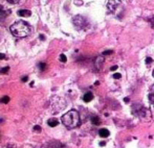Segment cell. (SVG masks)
Segmentation results:
<instances>
[{
    "instance_id": "obj_17",
    "label": "cell",
    "mask_w": 154,
    "mask_h": 148,
    "mask_svg": "<svg viewBox=\"0 0 154 148\" xmlns=\"http://www.w3.org/2000/svg\"><path fill=\"white\" fill-rule=\"evenodd\" d=\"M120 77H122V75H120V73H114L113 74V78L114 79H120Z\"/></svg>"
},
{
    "instance_id": "obj_18",
    "label": "cell",
    "mask_w": 154,
    "mask_h": 148,
    "mask_svg": "<svg viewBox=\"0 0 154 148\" xmlns=\"http://www.w3.org/2000/svg\"><path fill=\"white\" fill-rule=\"evenodd\" d=\"M1 148H16V146L13 145V144H7V145H4L3 147Z\"/></svg>"
},
{
    "instance_id": "obj_10",
    "label": "cell",
    "mask_w": 154,
    "mask_h": 148,
    "mask_svg": "<svg viewBox=\"0 0 154 148\" xmlns=\"http://www.w3.org/2000/svg\"><path fill=\"white\" fill-rule=\"evenodd\" d=\"M10 13H11V11H4L3 6L0 4V14L2 15V16H7V15L10 14Z\"/></svg>"
},
{
    "instance_id": "obj_8",
    "label": "cell",
    "mask_w": 154,
    "mask_h": 148,
    "mask_svg": "<svg viewBox=\"0 0 154 148\" xmlns=\"http://www.w3.org/2000/svg\"><path fill=\"white\" fill-rule=\"evenodd\" d=\"M47 124L49 125L51 127H55V126H57V125L59 124V121L56 119V118H51V119H48Z\"/></svg>"
},
{
    "instance_id": "obj_16",
    "label": "cell",
    "mask_w": 154,
    "mask_h": 148,
    "mask_svg": "<svg viewBox=\"0 0 154 148\" xmlns=\"http://www.w3.org/2000/svg\"><path fill=\"white\" fill-rule=\"evenodd\" d=\"M60 61L62 63H66V61H67V58H66V55L65 54H61L60 55Z\"/></svg>"
},
{
    "instance_id": "obj_13",
    "label": "cell",
    "mask_w": 154,
    "mask_h": 148,
    "mask_svg": "<svg viewBox=\"0 0 154 148\" xmlns=\"http://www.w3.org/2000/svg\"><path fill=\"white\" fill-rule=\"evenodd\" d=\"M0 101H1L2 103H7L9 101H10V97H9V96H3V97L0 99Z\"/></svg>"
},
{
    "instance_id": "obj_4",
    "label": "cell",
    "mask_w": 154,
    "mask_h": 148,
    "mask_svg": "<svg viewBox=\"0 0 154 148\" xmlns=\"http://www.w3.org/2000/svg\"><path fill=\"white\" fill-rule=\"evenodd\" d=\"M42 148H63V145L59 141H51L44 144Z\"/></svg>"
},
{
    "instance_id": "obj_9",
    "label": "cell",
    "mask_w": 154,
    "mask_h": 148,
    "mask_svg": "<svg viewBox=\"0 0 154 148\" xmlns=\"http://www.w3.org/2000/svg\"><path fill=\"white\" fill-rule=\"evenodd\" d=\"M91 123L93 125H100L101 124V119L98 116H92L91 117Z\"/></svg>"
},
{
    "instance_id": "obj_12",
    "label": "cell",
    "mask_w": 154,
    "mask_h": 148,
    "mask_svg": "<svg viewBox=\"0 0 154 148\" xmlns=\"http://www.w3.org/2000/svg\"><path fill=\"white\" fill-rule=\"evenodd\" d=\"M9 70H10V67H9V66H6V67L1 68V69H0V73H1V74H6L7 72H9Z\"/></svg>"
},
{
    "instance_id": "obj_22",
    "label": "cell",
    "mask_w": 154,
    "mask_h": 148,
    "mask_svg": "<svg viewBox=\"0 0 154 148\" xmlns=\"http://www.w3.org/2000/svg\"><path fill=\"white\" fill-rule=\"evenodd\" d=\"M5 54H3V53H0V60H4L5 58Z\"/></svg>"
},
{
    "instance_id": "obj_28",
    "label": "cell",
    "mask_w": 154,
    "mask_h": 148,
    "mask_svg": "<svg viewBox=\"0 0 154 148\" xmlns=\"http://www.w3.org/2000/svg\"><path fill=\"white\" fill-rule=\"evenodd\" d=\"M153 76H154V70H153Z\"/></svg>"
},
{
    "instance_id": "obj_24",
    "label": "cell",
    "mask_w": 154,
    "mask_h": 148,
    "mask_svg": "<svg viewBox=\"0 0 154 148\" xmlns=\"http://www.w3.org/2000/svg\"><path fill=\"white\" fill-rule=\"evenodd\" d=\"M27 76H24V77H22V81H23V82H25V81H27Z\"/></svg>"
},
{
    "instance_id": "obj_21",
    "label": "cell",
    "mask_w": 154,
    "mask_h": 148,
    "mask_svg": "<svg viewBox=\"0 0 154 148\" xmlns=\"http://www.w3.org/2000/svg\"><path fill=\"white\" fill-rule=\"evenodd\" d=\"M112 53V51L111 50H108V51H105V52H103V55H109Z\"/></svg>"
},
{
    "instance_id": "obj_2",
    "label": "cell",
    "mask_w": 154,
    "mask_h": 148,
    "mask_svg": "<svg viewBox=\"0 0 154 148\" xmlns=\"http://www.w3.org/2000/svg\"><path fill=\"white\" fill-rule=\"evenodd\" d=\"M80 115L76 110H71L62 116V123L67 128L72 129L76 128L80 125Z\"/></svg>"
},
{
    "instance_id": "obj_11",
    "label": "cell",
    "mask_w": 154,
    "mask_h": 148,
    "mask_svg": "<svg viewBox=\"0 0 154 148\" xmlns=\"http://www.w3.org/2000/svg\"><path fill=\"white\" fill-rule=\"evenodd\" d=\"M149 99H150V101L154 104V86L151 88V93L149 94Z\"/></svg>"
},
{
    "instance_id": "obj_6",
    "label": "cell",
    "mask_w": 154,
    "mask_h": 148,
    "mask_svg": "<svg viewBox=\"0 0 154 148\" xmlns=\"http://www.w3.org/2000/svg\"><path fill=\"white\" fill-rule=\"evenodd\" d=\"M18 16H21V17H29V16H31V12L29 10H20L18 11Z\"/></svg>"
},
{
    "instance_id": "obj_3",
    "label": "cell",
    "mask_w": 154,
    "mask_h": 148,
    "mask_svg": "<svg viewBox=\"0 0 154 148\" xmlns=\"http://www.w3.org/2000/svg\"><path fill=\"white\" fill-rule=\"evenodd\" d=\"M73 24L76 25L78 29H82L86 25V20L85 18H83L82 16H77V17L73 19Z\"/></svg>"
},
{
    "instance_id": "obj_23",
    "label": "cell",
    "mask_w": 154,
    "mask_h": 148,
    "mask_svg": "<svg viewBox=\"0 0 154 148\" xmlns=\"http://www.w3.org/2000/svg\"><path fill=\"white\" fill-rule=\"evenodd\" d=\"M116 69H118V66H113V67L110 68L111 71H114V70H116Z\"/></svg>"
},
{
    "instance_id": "obj_27",
    "label": "cell",
    "mask_w": 154,
    "mask_h": 148,
    "mask_svg": "<svg viewBox=\"0 0 154 148\" xmlns=\"http://www.w3.org/2000/svg\"><path fill=\"white\" fill-rule=\"evenodd\" d=\"M105 144H106L105 142H101V143H100V146H104Z\"/></svg>"
},
{
    "instance_id": "obj_15",
    "label": "cell",
    "mask_w": 154,
    "mask_h": 148,
    "mask_svg": "<svg viewBox=\"0 0 154 148\" xmlns=\"http://www.w3.org/2000/svg\"><path fill=\"white\" fill-rule=\"evenodd\" d=\"M34 130L36 131V132H41L42 128H41V126H40V125H35V126H34Z\"/></svg>"
},
{
    "instance_id": "obj_1",
    "label": "cell",
    "mask_w": 154,
    "mask_h": 148,
    "mask_svg": "<svg viewBox=\"0 0 154 148\" xmlns=\"http://www.w3.org/2000/svg\"><path fill=\"white\" fill-rule=\"evenodd\" d=\"M11 32L17 38H24L31 34V28L26 22L17 21L11 26Z\"/></svg>"
},
{
    "instance_id": "obj_19",
    "label": "cell",
    "mask_w": 154,
    "mask_h": 148,
    "mask_svg": "<svg viewBox=\"0 0 154 148\" xmlns=\"http://www.w3.org/2000/svg\"><path fill=\"white\" fill-rule=\"evenodd\" d=\"M152 62H153V60H152L151 57H147V58H146V64H147V65L151 64Z\"/></svg>"
},
{
    "instance_id": "obj_5",
    "label": "cell",
    "mask_w": 154,
    "mask_h": 148,
    "mask_svg": "<svg viewBox=\"0 0 154 148\" xmlns=\"http://www.w3.org/2000/svg\"><path fill=\"white\" fill-rule=\"evenodd\" d=\"M99 135H100V137H102V138H107V137L110 136V131H109L107 128H102L99 130Z\"/></svg>"
},
{
    "instance_id": "obj_20",
    "label": "cell",
    "mask_w": 154,
    "mask_h": 148,
    "mask_svg": "<svg viewBox=\"0 0 154 148\" xmlns=\"http://www.w3.org/2000/svg\"><path fill=\"white\" fill-rule=\"evenodd\" d=\"M10 3H13V4H15V3H18L20 1V0H7Z\"/></svg>"
},
{
    "instance_id": "obj_25",
    "label": "cell",
    "mask_w": 154,
    "mask_h": 148,
    "mask_svg": "<svg viewBox=\"0 0 154 148\" xmlns=\"http://www.w3.org/2000/svg\"><path fill=\"white\" fill-rule=\"evenodd\" d=\"M150 22H151V24H152V26H153V27H154V17H153V18H152V19H151V20H150Z\"/></svg>"
},
{
    "instance_id": "obj_26",
    "label": "cell",
    "mask_w": 154,
    "mask_h": 148,
    "mask_svg": "<svg viewBox=\"0 0 154 148\" xmlns=\"http://www.w3.org/2000/svg\"><path fill=\"white\" fill-rule=\"evenodd\" d=\"M129 100H130V99H129V98H128V97H126L125 99H124V101H125L126 103H127V102H129Z\"/></svg>"
},
{
    "instance_id": "obj_7",
    "label": "cell",
    "mask_w": 154,
    "mask_h": 148,
    "mask_svg": "<svg viewBox=\"0 0 154 148\" xmlns=\"http://www.w3.org/2000/svg\"><path fill=\"white\" fill-rule=\"evenodd\" d=\"M92 99H93V94H92L91 92H87V93L83 96V100H84L85 102H90Z\"/></svg>"
},
{
    "instance_id": "obj_14",
    "label": "cell",
    "mask_w": 154,
    "mask_h": 148,
    "mask_svg": "<svg viewBox=\"0 0 154 148\" xmlns=\"http://www.w3.org/2000/svg\"><path fill=\"white\" fill-rule=\"evenodd\" d=\"M39 69L41 70V71H44L46 69V64L45 63H40L39 64Z\"/></svg>"
}]
</instances>
